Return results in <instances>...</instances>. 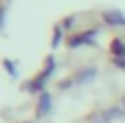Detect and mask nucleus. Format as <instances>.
<instances>
[{"label": "nucleus", "mask_w": 125, "mask_h": 123, "mask_svg": "<svg viewBox=\"0 0 125 123\" xmlns=\"http://www.w3.org/2000/svg\"><path fill=\"white\" fill-rule=\"evenodd\" d=\"M54 69H56V60H54V56H49V58H47V63H45V69L36 76L34 81L27 83V92H31V94H40V92H45V83L52 78Z\"/></svg>", "instance_id": "nucleus-1"}, {"label": "nucleus", "mask_w": 125, "mask_h": 123, "mask_svg": "<svg viewBox=\"0 0 125 123\" xmlns=\"http://www.w3.org/2000/svg\"><path fill=\"white\" fill-rule=\"evenodd\" d=\"M52 105H54V101H52V94L49 92H40L38 94V105H36V116L38 119H45L47 114L52 112Z\"/></svg>", "instance_id": "nucleus-2"}, {"label": "nucleus", "mask_w": 125, "mask_h": 123, "mask_svg": "<svg viewBox=\"0 0 125 123\" xmlns=\"http://www.w3.org/2000/svg\"><path fill=\"white\" fill-rule=\"evenodd\" d=\"M94 38H96V29H89V32H85V34L72 36V38L67 40V45L76 49V47H81V45H94Z\"/></svg>", "instance_id": "nucleus-3"}, {"label": "nucleus", "mask_w": 125, "mask_h": 123, "mask_svg": "<svg viewBox=\"0 0 125 123\" xmlns=\"http://www.w3.org/2000/svg\"><path fill=\"white\" fill-rule=\"evenodd\" d=\"M103 22L105 25H109V27H125V16L121 11H116V9H109V11H103Z\"/></svg>", "instance_id": "nucleus-4"}, {"label": "nucleus", "mask_w": 125, "mask_h": 123, "mask_svg": "<svg viewBox=\"0 0 125 123\" xmlns=\"http://www.w3.org/2000/svg\"><path fill=\"white\" fill-rule=\"evenodd\" d=\"M112 54H114V58L125 56V40L123 38H114L112 40Z\"/></svg>", "instance_id": "nucleus-5"}, {"label": "nucleus", "mask_w": 125, "mask_h": 123, "mask_svg": "<svg viewBox=\"0 0 125 123\" xmlns=\"http://www.w3.org/2000/svg\"><path fill=\"white\" fill-rule=\"evenodd\" d=\"M94 76H96V69H94V67H87V69H83V72H78V74H76V83L92 81Z\"/></svg>", "instance_id": "nucleus-6"}, {"label": "nucleus", "mask_w": 125, "mask_h": 123, "mask_svg": "<svg viewBox=\"0 0 125 123\" xmlns=\"http://www.w3.org/2000/svg\"><path fill=\"white\" fill-rule=\"evenodd\" d=\"M2 67H5V69H7L11 76H13V78L18 76V67H16V65L11 63V60H9V58H5V60H2Z\"/></svg>", "instance_id": "nucleus-7"}, {"label": "nucleus", "mask_w": 125, "mask_h": 123, "mask_svg": "<svg viewBox=\"0 0 125 123\" xmlns=\"http://www.w3.org/2000/svg\"><path fill=\"white\" fill-rule=\"evenodd\" d=\"M60 43H62V27H56V29H54V40H52V45H54V47H58Z\"/></svg>", "instance_id": "nucleus-8"}, {"label": "nucleus", "mask_w": 125, "mask_h": 123, "mask_svg": "<svg viewBox=\"0 0 125 123\" xmlns=\"http://www.w3.org/2000/svg\"><path fill=\"white\" fill-rule=\"evenodd\" d=\"M74 25H76V16H69V18L62 20V29H72Z\"/></svg>", "instance_id": "nucleus-9"}, {"label": "nucleus", "mask_w": 125, "mask_h": 123, "mask_svg": "<svg viewBox=\"0 0 125 123\" xmlns=\"http://www.w3.org/2000/svg\"><path fill=\"white\" fill-rule=\"evenodd\" d=\"M114 65H116L118 69H125V56H121V58H114Z\"/></svg>", "instance_id": "nucleus-10"}, {"label": "nucleus", "mask_w": 125, "mask_h": 123, "mask_svg": "<svg viewBox=\"0 0 125 123\" xmlns=\"http://www.w3.org/2000/svg\"><path fill=\"white\" fill-rule=\"evenodd\" d=\"M2 20H5V9L0 7V27H2Z\"/></svg>", "instance_id": "nucleus-11"}, {"label": "nucleus", "mask_w": 125, "mask_h": 123, "mask_svg": "<svg viewBox=\"0 0 125 123\" xmlns=\"http://www.w3.org/2000/svg\"><path fill=\"white\" fill-rule=\"evenodd\" d=\"M121 110H123V114H125V96L121 99Z\"/></svg>", "instance_id": "nucleus-12"}, {"label": "nucleus", "mask_w": 125, "mask_h": 123, "mask_svg": "<svg viewBox=\"0 0 125 123\" xmlns=\"http://www.w3.org/2000/svg\"><path fill=\"white\" fill-rule=\"evenodd\" d=\"M25 123H31V121H25Z\"/></svg>", "instance_id": "nucleus-13"}]
</instances>
